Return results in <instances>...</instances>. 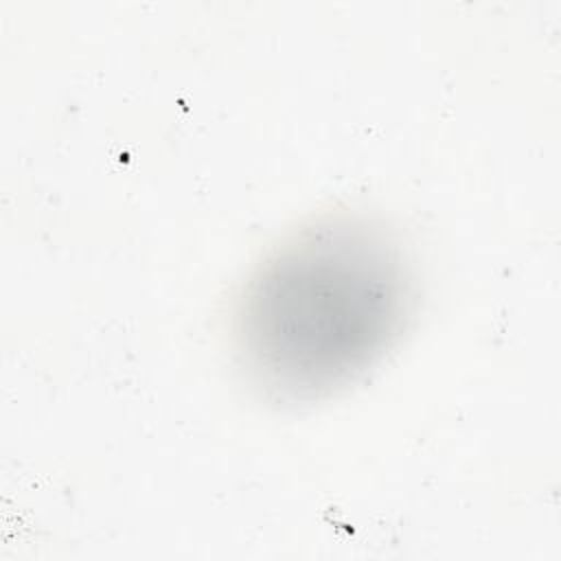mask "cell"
I'll use <instances>...</instances> for the list:
<instances>
[{
  "mask_svg": "<svg viewBox=\"0 0 561 561\" xmlns=\"http://www.w3.org/2000/svg\"><path fill=\"white\" fill-rule=\"evenodd\" d=\"M383 278L370 272L364 261L346 259L322 263L309 259L305 265L289 267L285 278H274L272 296V337H280L289 355L298 348L313 357L320 353L322 366H331L335 353L353 351V337L370 333L386 311Z\"/></svg>",
  "mask_w": 561,
  "mask_h": 561,
  "instance_id": "1",
  "label": "cell"
}]
</instances>
